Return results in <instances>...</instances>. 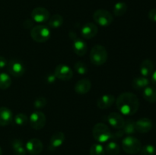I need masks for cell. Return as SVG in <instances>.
<instances>
[{"label":"cell","instance_id":"6da1fadb","mask_svg":"<svg viewBox=\"0 0 156 155\" xmlns=\"http://www.w3.org/2000/svg\"><path fill=\"white\" fill-rule=\"evenodd\" d=\"M116 105L120 113L126 115H134L140 107V100L135 94L124 92L118 96Z\"/></svg>","mask_w":156,"mask_h":155},{"label":"cell","instance_id":"7a4b0ae2","mask_svg":"<svg viewBox=\"0 0 156 155\" xmlns=\"http://www.w3.org/2000/svg\"><path fill=\"white\" fill-rule=\"evenodd\" d=\"M108 51L104 46L96 44L91 48L90 52V60L93 65L96 66L104 65L108 60Z\"/></svg>","mask_w":156,"mask_h":155},{"label":"cell","instance_id":"3957f363","mask_svg":"<svg viewBox=\"0 0 156 155\" xmlns=\"http://www.w3.org/2000/svg\"><path fill=\"white\" fill-rule=\"evenodd\" d=\"M51 36L50 27L44 24L36 25L30 29V36L37 43H45Z\"/></svg>","mask_w":156,"mask_h":155},{"label":"cell","instance_id":"277c9868","mask_svg":"<svg viewBox=\"0 0 156 155\" xmlns=\"http://www.w3.org/2000/svg\"><path fill=\"white\" fill-rule=\"evenodd\" d=\"M92 135L94 139L101 143L108 141L111 138V133L110 128L106 124L102 122L97 123L92 129Z\"/></svg>","mask_w":156,"mask_h":155},{"label":"cell","instance_id":"5b68a950","mask_svg":"<svg viewBox=\"0 0 156 155\" xmlns=\"http://www.w3.org/2000/svg\"><path fill=\"white\" fill-rule=\"evenodd\" d=\"M122 148L129 154H136L141 150L142 144L135 137L127 136L122 141Z\"/></svg>","mask_w":156,"mask_h":155},{"label":"cell","instance_id":"8992f818","mask_svg":"<svg viewBox=\"0 0 156 155\" xmlns=\"http://www.w3.org/2000/svg\"><path fill=\"white\" fill-rule=\"evenodd\" d=\"M93 19L99 25L108 27L112 24L114 21V16L108 11L105 9H98L93 14Z\"/></svg>","mask_w":156,"mask_h":155},{"label":"cell","instance_id":"52a82bcc","mask_svg":"<svg viewBox=\"0 0 156 155\" xmlns=\"http://www.w3.org/2000/svg\"><path fill=\"white\" fill-rule=\"evenodd\" d=\"M29 122L32 129L35 130H41L44 129L47 123L45 114L41 111H34L32 112L29 118Z\"/></svg>","mask_w":156,"mask_h":155},{"label":"cell","instance_id":"ba28073f","mask_svg":"<svg viewBox=\"0 0 156 155\" xmlns=\"http://www.w3.org/2000/svg\"><path fill=\"white\" fill-rule=\"evenodd\" d=\"M8 71L14 77H21L25 71L24 65L18 59H12L7 64Z\"/></svg>","mask_w":156,"mask_h":155},{"label":"cell","instance_id":"9c48e42d","mask_svg":"<svg viewBox=\"0 0 156 155\" xmlns=\"http://www.w3.org/2000/svg\"><path fill=\"white\" fill-rule=\"evenodd\" d=\"M54 75L62 81H69L73 78V71L69 65L60 64L55 68Z\"/></svg>","mask_w":156,"mask_h":155},{"label":"cell","instance_id":"30bf717a","mask_svg":"<svg viewBox=\"0 0 156 155\" xmlns=\"http://www.w3.org/2000/svg\"><path fill=\"white\" fill-rule=\"evenodd\" d=\"M49 11L44 7H37L31 12V18L37 23H45L50 18Z\"/></svg>","mask_w":156,"mask_h":155},{"label":"cell","instance_id":"8fae6325","mask_svg":"<svg viewBox=\"0 0 156 155\" xmlns=\"http://www.w3.org/2000/svg\"><path fill=\"white\" fill-rule=\"evenodd\" d=\"M25 148L30 155H38L42 152L44 145L38 138H31L27 142Z\"/></svg>","mask_w":156,"mask_h":155},{"label":"cell","instance_id":"7c38bea8","mask_svg":"<svg viewBox=\"0 0 156 155\" xmlns=\"http://www.w3.org/2000/svg\"><path fill=\"white\" fill-rule=\"evenodd\" d=\"M108 121L112 127L117 129H123L125 119L121 114L118 112H111L108 116Z\"/></svg>","mask_w":156,"mask_h":155},{"label":"cell","instance_id":"4fadbf2b","mask_svg":"<svg viewBox=\"0 0 156 155\" xmlns=\"http://www.w3.org/2000/svg\"><path fill=\"white\" fill-rule=\"evenodd\" d=\"M98 32V26L91 22L86 23L81 30L82 36L85 39H91V38L94 37L97 35Z\"/></svg>","mask_w":156,"mask_h":155},{"label":"cell","instance_id":"5bb4252c","mask_svg":"<svg viewBox=\"0 0 156 155\" xmlns=\"http://www.w3.org/2000/svg\"><path fill=\"white\" fill-rule=\"evenodd\" d=\"M136 130L140 133H147L153 127L152 120L149 118H141L136 122Z\"/></svg>","mask_w":156,"mask_h":155},{"label":"cell","instance_id":"9a60e30c","mask_svg":"<svg viewBox=\"0 0 156 155\" xmlns=\"http://www.w3.org/2000/svg\"><path fill=\"white\" fill-rule=\"evenodd\" d=\"M73 50L77 56H83L88 51V46L83 40L80 38H76L73 40Z\"/></svg>","mask_w":156,"mask_h":155},{"label":"cell","instance_id":"2e32d148","mask_svg":"<svg viewBox=\"0 0 156 155\" xmlns=\"http://www.w3.org/2000/svg\"><path fill=\"white\" fill-rule=\"evenodd\" d=\"M91 88V82L88 78L80 79L75 85V91L79 94H85L89 92Z\"/></svg>","mask_w":156,"mask_h":155},{"label":"cell","instance_id":"e0dca14e","mask_svg":"<svg viewBox=\"0 0 156 155\" xmlns=\"http://www.w3.org/2000/svg\"><path fill=\"white\" fill-rule=\"evenodd\" d=\"M115 101L116 99L114 95H112V94H104L98 100L97 106L99 109H105L111 107Z\"/></svg>","mask_w":156,"mask_h":155},{"label":"cell","instance_id":"ac0fdd59","mask_svg":"<svg viewBox=\"0 0 156 155\" xmlns=\"http://www.w3.org/2000/svg\"><path fill=\"white\" fill-rule=\"evenodd\" d=\"M13 114L11 109L5 106L0 107V126H6L12 121Z\"/></svg>","mask_w":156,"mask_h":155},{"label":"cell","instance_id":"d6986e66","mask_svg":"<svg viewBox=\"0 0 156 155\" xmlns=\"http://www.w3.org/2000/svg\"><path fill=\"white\" fill-rule=\"evenodd\" d=\"M66 140L65 134L62 132H56L52 135L50 141V147L53 150L60 147Z\"/></svg>","mask_w":156,"mask_h":155},{"label":"cell","instance_id":"ffe728a7","mask_svg":"<svg viewBox=\"0 0 156 155\" xmlns=\"http://www.w3.org/2000/svg\"><path fill=\"white\" fill-rule=\"evenodd\" d=\"M154 63L150 59H145L140 65V73L144 77H149L154 72Z\"/></svg>","mask_w":156,"mask_h":155},{"label":"cell","instance_id":"44dd1931","mask_svg":"<svg viewBox=\"0 0 156 155\" xmlns=\"http://www.w3.org/2000/svg\"><path fill=\"white\" fill-rule=\"evenodd\" d=\"M149 80L146 77L144 76H140V77H136L132 81V86L136 91H140V90H143L149 86Z\"/></svg>","mask_w":156,"mask_h":155},{"label":"cell","instance_id":"7402d4cb","mask_svg":"<svg viewBox=\"0 0 156 155\" xmlns=\"http://www.w3.org/2000/svg\"><path fill=\"white\" fill-rule=\"evenodd\" d=\"M143 98L150 103H156V88L152 86H147L143 89Z\"/></svg>","mask_w":156,"mask_h":155},{"label":"cell","instance_id":"603a6c76","mask_svg":"<svg viewBox=\"0 0 156 155\" xmlns=\"http://www.w3.org/2000/svg\"><path fill=\"white\" fill-rule=\"evenodd\" d=\"M14 155H26L27 150L23 145V142L19 139H15L12 142Z\"/></svg>","mask_w":156,"mask_h":155},{"label":"cell","instance_id":"cb8c5ba5","mask_svg":"<svg viewBox=\"0 0 156 155\" xmlns=\"http://www.w3.org/2000/svg\"><path fill=\"white\" fill-rule=\"evenodd\" d=\"M63 18H62V15H53V16L50 17L48 20V25L49 27H51V28L56 29L58 27H61L63 24Z\"/></svg>","mask_w":156,"mask_h":155},{"label":"cell","instance_id":"d4e9b609","mask_svg":"<svg viewBox=\"0 0 156 155\" xmlns=\"http://www.w3.org/2000/svg\"><path fill=\"white\" fill-rule=\"evenodd\" d=\"M127 11V5L123 2H117L114 6V15L116 17H121L125 15Z\"/></svg>","mask_w":156,"mask_h":155},{"label":"cell","instance_id":"484cf974","mask_svg":"<svg viewBox=\"0 0 156 155\" xmlns=\"http://www.w3.org/2000/svg\"><path fill=\"white\" fill-rule=\"evenodd\" d=\"M120 148L119 144L115 141H110L105 147V153L108 155H118L120 153Z\"/></svg>","mask_w":156,"mask_h":155},{"label":"cell","instance_id":"4316f807","mask_svg":"<svg viewBox=\"0 0 156 155\" xmlns=\"http://www.w3.org/2000/svg\"><path fill=\"white\" fill-rule=\"evenodd\" d=\"M12 84V79L6 73H0V89L6 90Z\"/></svg>","mask_w":156,"mask_h":155},{"label":"cell","instance_id":"83f0119b","mask_svg":"<svg viewBox=\"0 0 156 155\" xmlns=\"http://www.w3.org/2000/svg\"><path fill=\"white\" fill-rule=\"evenodd\" d=\"M136 122L133 119H127L125 121L124 126L123 127V130L125 134L126 135H133L136 132Z\"/></svg>","mask_w":156,"mask_h":155},{"label":"cell","instance_id":"f1b7e54d","mask_svg":"<svg viewBox=\"0 0 156 155\" xmlns=\"http://www.w3.org/2000/svg\"><path fill=\"white\" fill-rule=\"evenodd\" d=\"M90 155H105V150L100 144H94L90 147Z\"/></svg>","mask_w":156,"mask_h":155},{"label":"cell","instance_id":"f546056e","mask_svg":"<svg viewBox=\"0 0 156 155\" xmlns=\"http://www.w3.org/2000/svg\"><path fill=\"white\" fill-rule=\"evenodd\" d=\"M14 121H15V124L18 125V126H25L27 123V122H28V117H27L26 114L20 112V113H18L15 115Z\"/></svg>","mask_w":156,"mask_h":155},{"label":"cell","instance_id":"4dcf8cb0","mask_svg":"<svg viewBox=\"0 0 156 155\" xmlns=\"http://www.w3.org/2000/svg\"><path fill=\"white\" fill-rule=\"evenodd\" d=\"M140 152L141 155H155L156 149L152 144H146L142 147Z\"/></svg>","mask_w":156,"mask_h":155},{"label":"cell","instance_id":"1f68e13d","mask_svg":"<svg viewBox=\"0 0 156 155\" xmlns=\"http://www.w3.org/2000/svg\"><path fill=\"white\" fill-rule=\"evenodd\" d=\"M75 70L79 73V74H85L88 71V67H87L86 64L82 62H76L74 65Z\"/></svg>","mask_w":156,"mask_h":155},{"label":"cell","instance_id":"d6a6232c","mask_svg":"<svg viewBox=\"0 0 156 155\" xmlns=\"http://www.w3.org/2000/svg\"><path fill=\"white\" fill-rule=\"evenodd\" d=\"M47 101L45 97H40L34 100V106L37 109H42V108H44L47 105Z\"/></svg>","mask_w":156,"mask_h":155},{"label":"cell","instance_id":"836d02e7","mask_svg":"<svg viewBox=\"0 0 156 155\" xmlns=\"http://www.w3.org/2000/svg\"><path fill=\"white\" fill-rule=\"evenodd\" d=\"M149 18L153 22H156V9H151L148 14Z\"/></svg>","mask_w":156,"mask_h":155},{"label":"cell","instance_id":"e575fe53","mask_svg":"<svg viewBox=\"0 0 156 155\" xmlns=\"http://www.w3.org/2000/svg\"><path fill=\"white\" fill-rule=\"evenodd\" d=\"M124 134L125 133L124 132H123V130H121V129H120V130H118L116 132H114V135H111V138H114V139H118V138H122Z\"/></svg>","mask_w":156,"mask_h":155},{"label":"cell","instance_id":"d590c367","mask_svg":"<svg viewBox=\"0 0 156 155\" xmlns=\"http://www.w3.org/2000/svg\"><path fill=\"white\" fill-rule=\"evenodd\" d=\"M34 24V21L30 19H27L24 23H23V26L25 27L26 29H30L33 27Z\"/></svg>","mask_w":156,"mask_h":155},{"label":"cell","instance_id":"8d00e7d4","mask_svg":"<svg viewBox=\"0 0 156 155\" xmlns=\"http://www.w3.org/2000/svg\"><path fill=\"white\" fill-rule=\"evenodd\" d=\"M7 60H6V59L5 57H3V56H0V69H2V68H5V66H7Z\"/></svg>","mask_w":156,"mask_h":155},{"label":"cell","instance_id":"74e56055","mask_svg":"<svg viewBox=\"0 0 156 155\" xmlns=\"http://www.w3.org/2000/svg\"><path fill=\"white\" fill-rule=\"evenodd\" d=\"M55 79H56V76L53 75V74H51V75H49L48 77H47V81H48L49 83L51 84L55 81Z\"/></svg>","mask_w":156,"mask_h":155},{"label":"cell","instance_id":"f35d334b","mask_svg":"<svg viewBox=\"0 0 156 155\" xmlns=\"http://www.w3.org/2000/svg\"><path fill=\"white\" fill-rule=\"evenodd\" d=\"M152 82L154 86L156 87V71H154L152 74Z\"/></svg>","mask_w":156,"mask_h":155},{"label":"cell","instance_id":"ab89813d","mask_svg":"<svg viewBox=\"0 0 156 155\" xmlns=\"http://www.w3.org/2000/svg\"><path fill=\"white\" fill-rule=\"evenodd\" d=\"M69 34V37L71 38V39L73 40L76 39V38H77V37H76V33H75V32L70 31Z\"/></svg>","mask_w":156,"mask_h":155},{"label":"cell","instance_id":"60d3db41","mask_svg":"<svg viewBox=\"0 0 156 155\" xmlns=\"http://www.w3.org/2000/svg\"><path fill=\"white\" fill-rule=\"evenodd\" d=\"M0 155H2V150L1 147H0Z\"/></svg>","mask_w":156,"mask_h":155}]
</instances>
